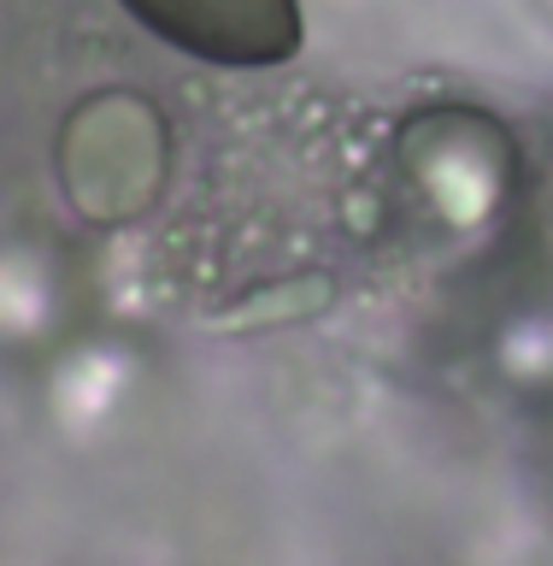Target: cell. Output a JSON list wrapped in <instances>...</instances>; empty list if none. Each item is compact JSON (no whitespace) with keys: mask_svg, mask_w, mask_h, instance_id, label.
<instances>
[{"mask_svg":"<svg viewBox=\"0 0 553 566\" xmlns=\"http://www.w3.org/2000/svg\"><path fill=\"white\" fill-rule=\"evenodd\" d=\"M124 12L159 42L236 71L295 60L307 35L300 0H124Z\"/></svg>","mask_w":553,"mask_h":566,"instance_id":"cell-1","label":"cell"}]
</instances>
